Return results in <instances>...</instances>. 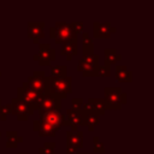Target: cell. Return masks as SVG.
Returning a JSON list of instances; mask_svg holds the SVG:
<instances>
[{
  "label": "cell",
  "mask_w": 154,
  "mask_h": 154,
  "mask_svg": "<svg viewBox=\"0 0 154 154\" xmlns=\"http://www.w3.org/2000/svg\"><path fill=\"white\" fill-rule=\"evenodd\" d=\"M38 120L41 123L48 124L52 128H54L55 130L59 131V129L63 126L64 123V116L60 114V112H55V111H47V112H40L38 111Z\"/></svg>",
  "instance_id": "8fae6325"
},
{
  "label": "cell",
  "mask_w": 154,
  "mask_h": 154,
  "mask_svg": "<svg viewBox=\"0 0 154 154\" xmlns=\"http://www.w3.org/2000/svg\"><path fill=\"white\" fill-rule=\"evenodd\" d=\"M64 125L71 126L72 131H77V126H84V111L73 109V108L66 109V113L64 116L63 126Z\"/></svg>",
  "instance_id": "52a82bcc"
},
{
  "label": "cell",
  "mask_w": 154,
  "mask_h": 154,
  "mask_svg": "<svg viewBox=\"0 0 154 154\" xmlns=\"http://www.w3.org/2000/svg\"><path fill=\"white\" fill-rule=\"evenodd\" d=\"M83 147V132L77 130L66 131V154H77V150Z\"/></svg>",
  "instance_id": "30bf717a"
},
{
  "label": "cell",
  "mask_w": 154,
  "mask_h": 154,
  "mask_svg": "<svg viewBox=\"0 0 154 154\" xmlns=\"http://www.w3.org/2000/svg\"><path fill=\"white\" fill-rule=\"evenodd\" d=\"M32 58L41 66H48L51 61L55 60V49L51 48L49 43H38V53L34 54Z\"/></svg>",
  "instance_id": "ba28073f"
},
{
  "label": "cell",
  "mask_w": 154,
  "mask_h": 154,
  "mask_svg": "<svg viewBox=\"0 0 154 154\" xmlns=\"http://www.w3.org/2000/svg\"><path fill=\"white\" fill-rule=\"evenodd\" d=\"M93 142H94L93 153H103V152H105V146H103V143L100 141V137L94 136V137H93Z\"/></svg>",
  "instance_id": "d4e9b609"
},
{
  "label": "cell",
  "mask_w": 154,
  "mask_h": 154,
  "mask_svg": "<svg viewBox=\"0 0 154 154\" xmlns=\"http://www.w3.org/2000/svg\"><path fill=\"white\" fill-rule=\"evenodd\" d=\"M105 54V64L111 65V64H116L117 61H119L122 59V55L113 48H108L103 51Z\"/></svg>",
  "instance_id": "ffe728a7"
},
{
  "label": "cell",
  "mask_w": 154,
  "mask_h": 154,
  "mask_svg": "<svg viewBox=\"0 0 154 154\" xmlns=\"http://www.w3.org/2000/svg\"><path fill=\"white\" fill-rule=\"evenodd\" d=\"M116 77L119 82H131L132 81V72L126 69L124 65L116 66Z\"/></svg>",
  "instance_id": "e0dca14e"
},
{
  "label": "cell",
  "mask_w": 154,
  "mask_h": 154,
  "mask_svg": "<svg viewBox=\"0 0 154 154\" xmlns=\"http://www.w3.org/2000/svg\"><path fill=\"white\" fill-rule=\"evenodd\" d=\"M82 52L83 55H89L94 53V43L87 31L82 32Z\"/></svg>",
  "instance_id": "ac0fdd59"
},
{
  "label": "cell",
  "mask_w": 154,
  "mask_h": 154,
  "mask_svg": "<svg viewBox=\"0 0 154 154\" xmlns=\"http://www.w3.org/2000/svg\"><path fill=\"white\" fill-rule=\"evenodd\" d=\"M46 94H38L36 91H34L32 89H30V87L28 85L26 81L22 83V87L17 88V97L18 100L25 102L26 105H29L34 111L35 109H40V105L42 102V99Z\"/></svg>",
  "instance_id": "6da1fadb"
},
{
  "label": "cell",
  "mask_w": 154,
  "mask_h": 154,
  "mask_svg": "<svg viewBox=\"0 0 154 154\" xmlns=\"http://www.w3.org/2000/svg\"><path fill=\"white\" fill-rule=\"evenodd\" d=\"M100 123V116L93 111H84V126L88 128V131L93 132Z\"/></svg>",
  "instance_id": "2e32d148"
},
{
  "label": "cell",
  "mask_w": 154,
  "mask_h": 154,
  "mask_svg": "<svg viewBox=\"0 0 154 154\" xmlns=\"http://www.w3.org/2000/svg\"><path fill=\"white\" fill-rule=\"evenodd\" d=\"M122 154H126V153H122Z\"/></svg>",
  "instance_id": "e575fe53"
},
{
  "label": "cell",
  "mask_w": 154,
  "mask_h": 154,
  "mask_svg": "<svg viewBox=\"0 0 154 154\" xmlns=\"http://www.w3.org/2000/svg\"><path fill=\"white\" fill-rule=\"evenodd\" d=\"M26 83L34 91L38 94H48L49 77L46 76L45 71H34L32 75L28 77Z\"/></svg>",
  "instance_id": "5b68a950"
},
{
  "label": "cell",
  "mask_w": 154,
  "mask_h": 154,
  "mask_svg": "<svg viewBox=\"0 0 154 154\" xmlns=\"http://www.w3.org/2000/svg\"><path fill=\"white\" fill-rule=\"evenodd\" d=\"M6 147L7 148H16L19 143L23 142V137L17 131H6Z\"/></svg>",
  "instance_id": "d6986e66"
},
{
  "label": "cell",
  "mask_w": 154,
  "mask_h": 154,
  "mask_svg": "<svg viewBox=\"0 0 154 154\" xmlns=\"http://www.w3.org/2000/svg\"><path fill=\"white\" fill-rule=\"evenodd\" d=\"M100 65V57L95 53L89 55H83L77 65V70L82 72L84 77H93L96 76L97 67Z\"/></svg>",
  "instance_id": "277c9868"
},
{
  "label": "cell",
  "mask_w": 154,
  "mask_h": 154,
  "mask_svg": "<svg viewBox=\"0 0 154 154\" xmlns=\"http://www.w3.org/2000/svg\"><path fill=\"white\" fill-rule=\"evenodd\" d=\"M0 76H1V72H0Z\"/></svg>",
  "instance_id": "d590c367"
},
{
  "label": "cell",
  "mask_w": 154,
  "mask_h": 154,
  "mask_svg": "<svg viewBox=\"0 0 154 154\" xmlns=\"http://www.w3.org/2000/svg\"><path fill=\"white\" fill-rule=\"evenodd\" d=\"M70 25H71L72 30H73L77 35L83 30V23H82V22H71Z\"/></svg>",
  "instance_id": "83f0119b"
},
{
  "label": "cell",
  "mask_w": 154,
  "mask_h": 154,
  "mask_svg": "<svg viewBox=\"0 0 154 154\" xmlns=\"http://www.w3.org/2000/svg\"><path fill=\"white\" fill-rule=\"evenodd\" d=\"M77 154H93V153H77Z\"/></svg>",
  "instance_id": "4dcf8cb0"
},
{
  "label": "cell",
  "mask_w": 154,
  "mask_h": 154,
  "mask_svg": "<svg viewBox=\"0 0 154 154\" xmlns=\"http://www.w3.org/2000/svg\"><path fill=\"white\" fill-rule=\"evenodd\" d=\"M71 91H72V77L71 76H65L58 79L49 78L48 94H52L61 100L66 97L67 94H70Z\"/></svg>",
  "instance_id": "7a4b0ae2"
},
{
  "label": "cell",
  "mask_w": 154,
  "mask_h": 154,
  "mask_svg": "<svg viewBox=\"0 0 154 154\" xmlns=\"http://www.w3.org/2000/svg\"><path fill=\"white\" fill-rule=\"evenodd\" d=\"M60 109H61V100L52 94H46L42 99L38 111L40 112H47V111L60 112Z\"/></svg>",
  "instance_id": "4fadbf2b"
},
{
  "label": "cell",
  "mask_w": 154,
  "mask_h": 154,
  "mask_svg": "<svg viewBox=\"0 0 154 154\" xmlns=\"http://www.w3.org/2000/svg\"><path fill=\"white\" fill-rule=\"evenodd\" d=\"M67 76L66 75V66L65 65H54L51 70V76L49 78L53 79H58V78H63Z\"/></svg>",
  "instance_id": "44dd1931"
},
{
  "label": "cell",
  "mask_w": 154,
  "mask_h": 154,
  "mask_svg": "<svg viewBox=\"0 0 154 154\" xmlns=\"http://www.w3.org/2000/svg\"><path fill=\"white\" fill-rule=\"evenodd\" d=\"M37 132H38V136H41V137H45V136H51V137H53V136L57 135L58 130H55L54 128H52V126L48 125V124L41 123L40 130H38Z\"/></svg>",
  "instance_id": "7402d4cb"
},
{
  "label": "cell",
  "mask_w": 154,
  "mask_h": 154,
  "mask_svg": "<svg viewBox=\"0 0 154 154\" xmlns=\"http://www.w3.org/2000/svg\"><path fill=\"white\" fill-rule=\"evenodd\" d=\"M109 75H111V67H109V65H107V64L99 65L97 71H96V76H99V77H108Z\"/></svg>",
  "instance_id": "cb8c5ba5"
},
{
  "label": "cell",
  "mask_w": 154,
  "mask_h": 154,
  "mask_svg": "<svg viewBox=\"0 0 154 154\" xmlns=\"http://www.w3.org/2000/svg\"><path fill=\"white\" fill-rule=\"evenodd\" d=\"M77 46H78V43H77V36H76V37H72L71 40L63 43V47L60 49V54L65 55L67 60H71L72 57L78 54V47Z\"/></svg>",
  "instance_id": "9a60e30c"
},
{
  "label": "cell",
  "mask_w": 154,
  "mask_h": 154,
  "mask_svg": "<svg viewBox=\"0 0 154 154\" xmlns=\"http://www.w3.org/2000/svg\"><path fill=\"white\" fill-rule=\"evenodd\" d=\"M18 154H26V153H18Z\"/></svg>",
  "instance_id": "d6a6232c"
},
{
  "label": "cell",
  "mask_w": 154,
  "mask_h": 154,
  "mask_svg": "<svg viewBox=\"0 0 154 154\" xmlns=\"http://www.w3.org/2000/svg\"><path fill=\"white\" fill-rule=\"evenodd\" d=\"M117 29L114 26H111L109 22L100 23L94 22L93 23V36L94 38H107L111 36L112 32H116Z\"/></svg>",
  "instance_id": "7c38bea8"
},
{
  "label": "cell",
  "mask_w": 154,
  "mask_h": 154,
  "mask_svg": "<svg viewBox=\"0 0 154 154\" xmlns=\"http://www.w3.org/2000/svg\"><path fill=\"white\" fill-rule=\"evenodd\" d=\"M40 126H41V122H40L38 119H35V120L32 122V129H34V131L37 132V131L40 130Z\"/></svg>",
  "instance_id": "f1b7e54d"
},
{
  "label": "cell",
  "mask_w": 154,
  "mask_h": 154,
  "mask_svg": "<svg viewBox=\"0 0 154 154\" xmlns=\"http://www.w3.org/2000/svg\"><path fill=\"white\" fill-rule=\"evenodd\" d=\"M126 93H120V102H122V105H125L126 103Z\"/></svg>",
  "instance_id": "f546056e"
},
{
  "label": "cell",
  "mask_w": 154,
  "mask_h": 154,
  "mask_svg": "<svg viewBox=\"0 0 154 154\" xmlns=\"http://www.w3.org/2000/svg\"><path fill=\"white\" fill-rule=\"evenodd\" d=\"M0 138H1V131H0Z\"/></svg>",
  "instance_id": "836d02e7"
},
{
  "label": "cell",
  "mask_w": 154,
  "mask_h": 154,
  "mask_svg": "<svg viewBox=\"0 0 154 154\" xmlns=\"http://www.w3.org/2000/svg\"><path fill=\"white\" fill-rule=\"evenodd\" d=\"M43 28H45V22H29L28 23V36L32 38L34 43H38V41L45 37Z\"/></svg>",
  "instance_id": "5bb4252c"
},
{
  "label": "cell",
  "mask_w": 154,
  "mask_h": 154,
  "mask_svg": "<svg viewBox=\"0 0 154 154\" xmlns=\"http://www.w3.org/2000/svg\"><path fill=\"white\" fill-rule=\"evenodd\" d=\"M71 103H72V108L73 109H82L83 99L82 97H72L71 99Z\"/></svg>",
  "instance_id": "4316f807"
},
{
  "label": "cell",
  "mask_w": 154,
  "mask_h": 154,
  "mask_svg": "<svg viewBox=\"0 0 154 154\" xmlns=\"http://www.w3.org/2000/svg\"><path fill=\"white\" fill-rule=\"evenodd\" d=\"M54 148H55V143L54 142H46L38 149V154H55L54 153Z\"/></svg>",
  "instance_id": "603a6c76"
},
{
  "label": "cell",
  "mask_w": 154,
  "mask_h": 154,
  "mask_svg": "<svg viewBox=\"0 0 154 154\" xmlns=\"http://www.w3.org/2000/svg\"><path fill=\"white\" fill-rule=\"evenodd\" d=\"M11 114H14L18 120H28L30 116L34 114V109L25 102L13 97L11 99Z\"/></svg>",
  "instance_id": "8992f818"
},
{
  "label": "cell",
  "mask_w": 154,
  "mask_h": 154,
  "mask_svg": "<svg viewBox=\"0 0 154 154\" xmlns=\"http://www.w3.org/2000/svg\"><path fill=\"white\" fill-rule=\"evenodd\" d=\"M0 108H1V99H0Z\"/></svg>",
  "instance_id": "1f68e13d"
},
{
  "label": "cell",
  "mask_w": 154,
  "mask_h": 154,
  "mask_svg": "<svg viewBox=\"0 0 154 154\" xmlns=\"http://www.w3.org/2000/svg\"><path fill=\"white\" fill-rule=\"evenodd\" d=\"M49 36L54 38L55 43H64L72 37L78 36L71 28L70 23L66 22H57L54 26L49 29Z\"/></svg>",
  "instance_id": "3957f363"
},
{
  "label": "cell",
  "mask_w": 154,
  "mask_h": 154,
  "mask_svg": "<svg viewBox=\"0 0 154 154\" xmlns=\"http://www.w3.org/2000/svg\"><path fill=\"white\" fill-rule=\"evenodd\" d=\"M103 93H105L103 102H105L106 109H120V107H122V102H120L122 89L120 88H107L106 87L103 89Z\"/></svg>",
  "instance_id": "9c48e42d"
},
{
  "label": "cell",
  "mask_w": 154,
  "mask_h": 154,
  "mask_svg": "<svg viewBox=\"0 0 154 154\" xmlns=\"http://www.w3.org/2000/svg\"><path fill=\"white\" fill-rule=\"evenodd\" d=\"M10 114H11V105L6 103V105L1 106V108H0V119L2 122H5Z\"/></svg>",
  "instance_id": "484cf974"
}]
</instances>
